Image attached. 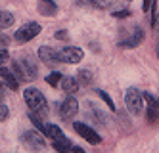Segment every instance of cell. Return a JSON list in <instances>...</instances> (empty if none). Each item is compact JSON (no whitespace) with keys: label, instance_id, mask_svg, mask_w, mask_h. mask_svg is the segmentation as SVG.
Instances as JSON below:
<instances>
[{"label":"cell","instance_id":"6da1fadb","mask_svg":"<svg viewBox=\"0 0 159 153\" xmlns=\"http://www.w3.org/2000/svg\"><path fill=\"white\" fill-rule=\"evenodd\" d=\"M23 100L27 103L29 111L37 113L39 117H46L48 115V103H46V98L44 94L39 90V88H25L23 92Z\"/></svg>","mask_w":159,"mask_h":153},{"label":"cell","instance_id":"7a4b0ae2","mask_svg":"<svg viewBox=\"0 0 159 153\" xmlns=\"http://www.w3.org/2000/svg\"><path fill=\"white\" fill-rule=\"evenodd\" d=\"M40 31H42V27L39 25L37 21H29V23L21 25V27L16 31L14 38H16L19 44H25V42H31L35 37H39V33H40Z\"/></svg>","mask_w":159,"mask_h":153},{"label":"cell","instance_id":"3957f363","mask_svg":"<svg viewBox=\"0 0 159 153\" xmlns=\"http://www.w3.org/2000/svg\"><path fill=\"white\" fill-rule=\"evenodd\" d=\"M125 103L132 115H140L144 111V94L136 88H129L125 94Z\"/></svg>","mask_w":159,"mask_h":153},{"label":"cell","instance_id":"277c9868","mask_svg":"<svg viewBox=\"0 0 159 153\" xmlns=\"http://www.w3.org/2000/svg\"><path fill=\"white\" fill-rule=\"evenodd\" d=\"M21 142H23V146L27 149H31L33 153H42L44 149H46V140H44L42 134L39 132H23V136H21Z\"/></svg>","mask_w":159,"mask_h":153},{"label":"cell","instance_id":"5b68a950","mask_svg":"<svg viewBox=\"0 0 159 153\" xmlns=\"http://www.w3.org/2000/svg\"><path fill=\"white\" fill-rule=\"evenodd\" d=\"M58 57L63 63H79V61H83L84 52L83 48H77V46H65V48L58 52Z\"/></svg>","mask_w":159,"mask_h":153},{"label":"cell","instance_id":"8992f818","mask_svg":"<svg viewBox=\"0 0 159 153\" xmlns=\"http://www.w3.org/2000/svg\"><path fill=\"white\" fill-rule=\"evenodd\" d=\"M73 128H75V132L81 136V138H84L88 144H92V146H98L100 142H102V138H100V134L94 130L92 126H88V124H84V123H75L73 124Z\"/></svg>","mask_w":159,"mask_h":153},{"label":"cell","instance_id":"52a82bcc","mask_svg":"<svg viewBox=\"0 0 159 153\" xmlns=\"http://www.w3.org/2000/svg\"><path fill=\"white\" fill-rule=\"evenodd\" d=\"M79 113V103L75 98H67L63 103H61V107H60V117L63 121H73L75 119V115Z\"/></svg>","mask_w":159,"mask_h":153},{"label":"cell","instance_id":"ba28073f","mask_svg":"<svg viewBox=\"0 0 159 153\" xmlns=\"http://www.w3.org/2000/svg\"><path fill=\"white\" fill-rule=\"evenodd\" d=\"M144 100L148 101V123H157L159 121V100L152 96L150 92L144 94Z\"/></svg>","mask_w":159,"mask_h":153},{"label":"cell","instance_id":"9c48e42d","mask_svg":"<svg viewBox=\"0 0 159 153\" xmlns=\"http://www.w3.org/2000/svg\"><path fill=\"white\" fill-rule=\"evenodd\" d=\"M39 57H40V61L48 63V65H54V63L60 61L58 50H54L52 46H40V48H39Z\"/></svg>","mask_w":159,"mask_h":153},{"label":"cell","instance_id":"30bf717a","mask_svg":"<svg viewBox=\"0 0 159 153\" xmlns=\"http://www.w3.org/2000/svg\"><path fill=\"white\" fill-rule=\"evenodd\" d=\"M142 40H144V31H142L140 27H136L129 38L121 40V44H119V46H121V48H127V50H129V48H136V46H138Z\"/></svg>","mask_w":159,"mask_h":153},{"label":"cell","instance_id":"8fae6325","mask_svg":"<svg viewBox=\"0 0 159 153\" xmlns=\"http://www.w3.org/2000/svg\"><path fill=\"white\" fill-rule=\"evenodd\" d=\"M19 65H21V69H23V73H25L27 80H35V79H37L39 69H37V65H35V63H33L31 57H23V60L19 61Z\"/></svg>","mask_w":159,"mask_h":153},{"label":"cell","instance_id":"7c38bea8","mask_svg":"<svg viewBox=\"0 0 159 153\" xmlns=\"http://www.w3.org/2000/svg\"><path fill=\"white\" fill-rule=\"evenodd\" d=\"M0 79L4 80V84L10 88V90H17V86H19V80L16 79V75L10 71V69H6V67H0Z\"/></svg>","mask_w":159,"mask_h":153},{"label":"cell","instance_id":"4fadbf2b","mask_svg":"<svg viewBox=\"0 0 159 153\" xmlns=\"http://www.w3.org/2000/svg\"><path fill=\"white\" fill-rule=\"evenodd\" d=\"M39 11L46 17H52L58 14V4L54 0H39Z\"/></svg>","mask_w":159,"mask_h":153},{"label":"cell","instance_id":"5bb4252c","mask_svg":"<svg viewBox=\"0 0 159 153\" xmlns=\"http://www.w3.org/2000/svg\"><path fill=\"white\" fill-rule=\"evenodd\" d=\"M60 84H61L63 92H67V94H77V92H79V88H81L75 77H63Z\"/></svg>","mask_w":159,"mask_h":153},{"label":"cell","instance_id":"9a60e30c","mask_svg":"<svg viewBox=\"0 0 159 153\" xmlns=\"http://www.w3.org/2000/svg\"><path fill=\"white\" fill-rule=\"evenodd\" d=\"M54 149L58 153H73V144L67 140V136H63L61 140H54Z\"/></svg>","mask_w":159,"mask_h":153},{"label":"cell","instance_id":"2e32d148","mask_svg":"<svg viewBox=\"0 0 159 153\" xmlns=\"http://www.w3.org/2000/svg\"><path fill=\"white\" fill-rule=\"evenodd\" d=\"M14 21H16V16L12 14V11H8V10H0V29H8V27H12V25H14Z\"/></svg>","mask_w":159,"mask_h":153},{"label":"cell","instance_id":"e0dca14e","mask_svg":"<svg viewBox=\"0 0 159 153\" xmlns=\"http://www.w3.org/2000/svg\"><path fill=\"white\" fill-rule=\"evenodd\" d=\"M46 138H52V140H61L65 134L61 132V128L60 126H56V124H46V128H44V132H42Z\"/></svg>","mask_w":159,"mask_h":153},{"label":"cell","instance_id":"ac0fdd59","mask_svg":"<svg viewBox=\"0 0 159 153\" xmlns=\"http://www.w3.org/2000/svg\"><path fill=\"white\" fill-rule=\"evenodd\" d=\"M77 82H79V86H88L90 82H92V73L86 71V69H81L77 75H75Z\"/></svg>","mask_w":159,"mask_h":153},{"label":"cell","instance_id":"d6986e66","mask_svg":"<svg viewBox=\"0 0 159 153\" xmlns=\"http://www.w3.org/2000/svg\"><path fill=\"white\" fill-rule=\"evenodd\" d=\"M61 77H63L61 73H58V71H52V73L46 77V82H48L50 86H54V88H56V86H58L60 82H61Z\"/></svg>","mask_w":159,"mask_h":153},{"label":"cell","instance_id":"ffe728a7","mask_svg":"<svg viewBox=\"0 0 159 153\" xmlns=\"http://www.w3.org/2000/svg\"><path fill=\"white\" fill-rule=\"evenodd\" d=\"M96 94H98V96H100L102 100H104V101L107 103V107H109L111 111H115V103H113V100H111V98L107 96V94H106L104 90H96Z\"/></svg>","mask_w":159,"mask_h":153},{"label":"cell","instance_id":"44dd1931","mask_svg":"<svg viewBox=\"0 0 159 153\" xmlns=\"http://www.w3.org/2000/svg\"><path fill=\"white\" fill-rule=\"evenodd\" d=\"M16 77H17V80L21 82V80H27V77H25V73H23V69H21V65H19V61H14V71H12Z\"/></svg>","mask_w":159,"mask_h":153},{"label":"cell","instance_id":"7402d4cb","mask_svg":"<svg viewBox=\"0 0 159 153\" xmlns=\"http://www.w3.org/2000/svg\"><path fill=\"white\" fill-rule=\"evenodd\" d=\"M111 4H113V0H92V6H96V8H102V10L109 8Z\"/></svg>","mask_w":159,"mask_h":153},{"label":"cell","instance_id":"603a6c76","mask_svg":"<svg viewBox=\"0 0 159 153\" xmlns=\"http://www.w3.org/2000/svg\"><path fill=\"white\" fill-rule=\"evenodd\" d=\"M130 16V10H117V11H113V17H117V19H127Z\"/></svg>","mask_w":159,"mask_h":153},{"label":"cell","instance_id":"cb8c5ba5","mask_svg":"<svg viewBox=\"0 0 159 153\" xmlns=\"http://www.w3.org/2000/svg\"><path fill=\"white\" fill-rule=\"evenodd\" d=\"M8 117H10V109L6 107L4 103H0V123H4Z\"/></svg>","mask_w":159,"mask_h":153},{"label":"cell","instance_id":"d4e9b609","mask_svg":"<svg viewBox=\"0 0 159 153\" xmlns=\"http://www.w3.org/2000/svg\"><path fill=\"white\" fill-rule=\"evenodd\" d=\"M8 57H10L8 50H6V48H0V65L6 63V61H8Z\"/></svg>","mask_w":159,"mask_h":153},{"label":"cell","instance_id":"484cf974","mask_svg":"<svg viewBox=\"0 0 159 153\" xmlns=\"http://www.w3.org/2000/svg\"><path fill=\"white\" fill-rule=\"evenodd\" d=\"M152 4H153V0H144L142 10H144V11H150V10H152Z\"/></svg>","mask_w":159,"mask_h":153},{"label":"cell","instance_id":"4316f807","mask_svg":"<svg viewBox=\"0 0 159 153\" xmlns=\"http://www.w3.org/2000/svg\"><path fill=\"white\" fill-rule=\"evenodd\" d=\"M4 46H8V37L4 33H0V48H4Z\"/></svg>","mask_w":159,"mask_h":153},{"label":"cell","instance_id":"83f0119b","mask_svg":"<svg viewBox=\"0 0 159 153\" xmlns=\"http://www.w3.org/2000/svg\"><path fill=\"white\" fill-rule=\"evenodd\" d=\"M56 38H67V33H63V31H58V33H56Z\"/></svg>","mask_w":159,"mask_h":153},{"label":"cell","instance_id":"f1b7e54d","mask_svg":"<svg viewBox=\"0 0 159 153\" xmlns=\"http://www.w3.org/2000/svg\"><path fill=\"white\" fill-rule=\"evenodd\" d=\"M73 153H86L83 147H79V146H73Z\"/></svg>","mask_w":159,"mask_h":153},{"label":"cell","instance_id":"f546056e","mask_svg":"<svg viewBox=\"0 0 159 153\" xmlns=\"http://www.w3.org/2000/svg\"><path fill=\"white\" fill-rule=\"evenodd\" d=\"M4 90H6V86H4V80H0V94H4Z\"/></svg>","mask_w":159,"mask_h":153},{"label":"cell","instance_id":"4dcf8cb0","mask_svg":"<svg viewBox=\"0 0 159 153\" xmlns=\"http://www.w3.org/2000/svg\"><path fill=\"white\" fill-rule=\"evenodd\" d=\"M4 100V94H0V101H2Z\"/></svg>","mask_w":159,"mask_h":153},{"label":"cell","instance_id":"1f68e13d","mask_svg":"<svg viewBox=\"0 0 159 153\" xmlns=\"http://www.w3.org/2000/svg\"><path fill=\"white\" fill-rule=\"evenodd\" d=\"M155 52H157V57H159V46H157V50H155Z\"/></svg>","mask_w":159,"mask_h":153}]
</instances>
